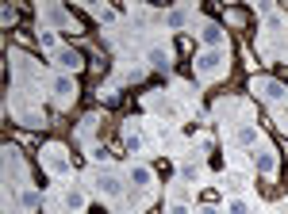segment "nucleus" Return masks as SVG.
<instances>
[{
    "label": "nucleus",
    "mask_w": 288,
    "mask_h": 214,
    "mask_svg": "<svg viewBox=\"0 0 288 214\" xmlns=\"http://www.w3.org/2000/svg\"><path fill=\"white\" fill-rule=\"evenodd\" d=\"M196 69H200L204 77H211V73H219V69H223V54L219 50H211V54H204L200 61H196Z\"/></svg>",
    "instance_id": "1"
},
{
    "label": "nucleus",
    "mask_w": 288,
    "mask_h": 214,
    "mask_svg": "<svg viewBox=\"0 0 288 214\" xmlns=\"http://www.w3.org/2000/svg\"><path fill=\"white\" fill-rule=\"evenodd\" d=\"M253 92H262L265 100H284V88H280L277 80H258V84H253Z\"/></svg>",
    "instance_id": "2"
},
{
    "label": "nucleus",
    "mask_w": 288,
    "mask_h": 214,
    "mask_svg": "<svg viewBox=\"0 0 288 214\" xmlns=\"http://www.w3.org/2000/svg\"><path fill=\"white\" fill-rule=\"evenodd\" d=\"M58 65L77 73V69H81V54H77V50H61V54H58Z\"/></svg>",
    "instance_id": "3"
},
{
    "label": "nucleus",
    "mask_w": 288,
    "mask_h": 214,
    "mask_svg": "<svg viewBox=\"0 0 288 214\" xmlns=\"http://www.w3.org/2000/svg\"><path fill=\"white\" fill-rule=\"evenodd\" d=\"M200 34H204V42H208V46H223V31H219L215 23H208Z\"/></svg>",
    "instance_id": "4"
},
{
    "label": "nucleus",
    "mask_w": 288,
    "mask_h": 214,
    "mask_svg": "<svg viewBox=\"0 0 288 214\" xmlns=\"http://www.w3.org/2000/svg\"><path fill=\"white\" fill-rule=\"evenodd\" d=\"M131 184L146 188V184H150V168H142V164H139V168H131Z\"/></svg>",
    "instance_id": "5"
},
{
    "label": "nucleus",
    "mask_w": 288,
    "mask_h": 214,
    "mask_svg": "<svg viewBox=\"0 0 288 214\" xmlns=\"http://www.w3.org/2000/svg\"><path fill=\"white\" fill-rule=\"evenodd\" d=\"M96 184H100V191H104V195H119V184H115L112 176H100Z\"/></svg>",
    "instance_id": "6"
},
{
    "label": "nucleus",
    "mask_w": 288,
    "mask_h": 214,
    "mask_svg": "<svg viewBox=\"0 0 288 214\" xmlns=\"http://www.w3.org/2000/svg\"><path fill=\"white\" fill-rule=\"evenodd\" d=\"M258 168H262V172H277V161H273V153H258Z\"/></svg>",
    "instance_id": "7"
},
{
    "label": "nucleus",
    "mask_w": 288,
    "mask_h": 214,
    "mask_svg": "<svg viewBox=\"0 0 288 214\" xmlns=\"http://www.w3.org/2000/svg\"><path fill=\"white\" fill-rule=\"evenodd\" d=\"M238 142H242V146H253V142H258V130H253V126H242V130H238Z\"/></svg>",
    "instance_id": "8"
},
{
    "label": "nucleus",
    "mask_w": 288,
    "mask_h": 214,
    "mask_svg": "<svg viewBox=\"0 0 288 214\" xmlns=\"http://www.w3.org/2000/svg\"><path fill=\"white\" fill-rule=\"evenodd\" d=\"M150 61H154L157 69H166V65H169V54H166V50H154V54H150Z\"/></svg>",
    "instance_id": "9"
},
{
    "label": "nucleus",
    "mask_w": 288,
    "mask_h": 214,
    "mask_svg": "<svg viewBox=\"0 0 288 214\" xmlns=\"http://www.w3.org/2000/svg\"><path fill=\"white\" fill-rule=\"evenodd\" d=\"M39 42H43V46H46V50H54V46H58V38H54V34H50V31H39Z\"/></svg>",
    "instance_id": "10"
},
{
    "label": "nucleus",
    "mask_w": 288,
    "mask_h": 214,
    "mask_svg": "<svg viewBox=\"0 0 288 214\" xmlns=\"http://www.w3.org/2000/svg\"><path fill=\"white\" fill-rule=\"evenodd\" d=\"M231 214H250V203H231Z\"/></svg>",
    "instance_id": "11"
},
{
    "label": "nucleus",
    "mask_w": 288,
    "mask_h": 214,
    "mask_svg": "<svg viewBox=\"0 0 288 214\" xmlns=\"http://www.w3.org/2000/svg\"><path fill=\"white\" fill-rule=\"evenodd\" d=\"M173 214H188V206H173Z\"/></svg>",
    "instance_id": "12"
},
{
    "label": "nucleus",
    "mask_w": 288,
    "mask_h": 214,
    "mask_svg": "<svg viewBox=\"0 0 288 214\" xmlns=\"http://www.w3.org/2000/svg\"><path fill=\"white\" fill-rule=\"evenodd\" d=\"M200 214H219V210H215V206H204V210H200Z\"/></svg>",
    "instance_id": "13"
}]
</instances>
